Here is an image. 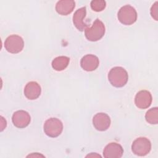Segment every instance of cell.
Returning a JSON list of instances; mask_svg holds the SVG:
<instances>
[{
	"label": "cell",
	"mask_w": 158,
	"mask_h": 158,
	"mask_svg": "<svg viewBox=\"0 0 158 158\" xmlns=\"http://www.w3.org/2000/svg\"><path fill=\"white\" fill-rule=\"evenodd\" d=\"M157 9H158V1H156L155 3L152 6L151 8V15L152 17L155 20H157V16H158V13H157Z\"/></svg>",
	"instance_id": "18"
},
{
	"label": "cell",
	"mask_w": 158,
	"mask_h": 158,
	"mask_svg": "<svg viewBox=\"0 0 158 158\" xmlns=\"http://www.w3.org/2000/svg\"><path fill=\"white\" fill-rule=\"evenodd\" d=\"M23 46V40L21 36L17 35L9 36L4 41L5 49L10 53H19L22 51Z\"/></svg>",
	"instance_id": "6"
},
{
	"label": "cell",
	"mask_w": 158,
	"mask_h": 158,
	"mask_svg": "<svg viewBox=\"0 0 158 158\" xmlns=\"http://www.w3.org/2000/svg\"><path fill=\"white\" fill-rule=\"evenodd\" d=\"M31 120L30 114L25 110H20L15 111L12 117L13 124L19 128H23L27 127Z\"/></svg>",
	"instance_id": "8"
},
{
	"label": "cell",
	"mask_w": 158,
	"mask_h": 158,
	"mask_svg": "<svg viewBox=\"0 0 158 158\" xmlns=\"http://www.w3.org/2000/svg\"><path fill=\"white\" fill-rule=\"evenodd\" d=\"M128 79V73L122 67H114L110 69L108 73V80L110 84L116 88L125 86Z\"/></svg>",
	"instance_id": "1"
},
{
	"label": "cell",
	"mask_w": 158,
	"mask_h": 158,
	"mask_svg": "<svg viewBox=\"0 0 158 158\" xmlns=\"http://www.w3.org/2000/svg\"><path fill=\"white\" fill-rule=\"evenodd\" d=\"M86 14V9L85 7H82L77 9L73 15V23L75 27L79 31H83L87 28L86 23L84 22V19Z\"/></svg>",
	"instance_id": "13"
},
{
	"label": "cell",
	"mask_w": 158,
	"mask_h": 158,
	"mask_svg": "<svg viewBox=\"0 0 158 158\" xmlns=\"http://www.w3.org/2000/svg\"><path fill=\"white\" fill-rule=\"evenodd\" d=\"M43 129L44 133L51 138L59 136L63 130L62 122L57 118H50L44 123Z\"/></svg>",
	"instance_id": "4"
},
{
	"label": "cell",
	"mask_w": 158,
	"mask_h": 158,
	"mask_svg": "<svg viewBox=\"0 0 158 158\" xmlns=\"http://www.w3.org/2000/svg\"><path fill=\"white\" fill-rule=\"evenodd\" d=\"M104 33L105 26L103 22L98 19L94 20L91 27H87L85 30V37L90 41H97L101 40Z\"/></svg>",
	"instance_id": "2"
},
{
	"label": "cell",
	"mask_w": 158,
	"mask_h": 158,
	"mask_svg": "<svg viewBox=\"0 0 158 158\" xmlns=\"http://www.w3.org/2000/svg\"><path fill=\"white\" fill-rule=\"evenodd\" d=\"M90 6L94 11L101 12L105 9L106 2L103 0H93L91 1Z\"/></svg>",
	"instance_id": "17"
},
{
	"label": "cell",
	"mask_w": 158,
	"mask_h": 158,
	"mask_svg": "<svg viewBox=\"0 0 158 158\" xmlns=\"http://www.w3.org/2000/svg\"><path fill=\"white\" fill-rule=\"evenodd\" d=\"M152 95L147 90L138 91L135 98V104L137 107L141 109L148 108L152 102Z\"/></svg>",
	"instance_id": "9"
},
{
	"label": "cell",
	"mask_w": 158,
	"mask_h": 158,
	"mask_svg": "<svg viewBox=\"0 0 158 158\" xmlns=\"http://www.w3.org/2000/svg\"><path fill=\"white\" fill-rule=\"evenodd\" d=\"M151 149L150 141L145 137H139L133 141L131 144V151L136 156H144Z\"/></svg>",
	"instance_id": "5"
},
{
	"label": "cell",
	"mask_w": 158,
	"mask_h": 158,
	"mask_svg": "<svg viewBox=\"0 0 158 158\" xmlns=\"http://www.w3.org/2000/svg\"><path fill=\"white\" fill-rule=\"evenodd\" d=\"M93 124L97 130L104 131L109 128L110 125V118L107 114L99 112L94 115Z\"/></svg>",
	"instance_id": "7"
},
{
	"label": "cell",
	"mask_w": 158,
	"mask_h": 158,
	"mask_svg": "<svg viewBox=\"0 0 158 158\" xmlns=\"http://www.w3.org/2000/svg\"><path fill=\"white\" fill-rule=\"evenodd\" d=\"M41 89L40 85L36 81H30L25 86L23 93L25 96L30 99H37L41 94Z\"/></svg>",
	"instance_id": "12"
},
{
	"label": "cell",
	"mask_w": 158,
	"mask_h": 158,
	"mask_svg": "<svg viewBox=\"0 0 158 158\" xmlns=\"http://www.w3.org/2000/svg\"><path fill=\"white\" fill-rule=\"evenodd\" d=\"M86 157H101V156H100V155H98V154H96V153H94V154H93V153H91V154L87 155Z\"/></svg>",
	"instance_id": "19"
},
{
	"label": "cell",
	"mask_w": 158,
	"mask_h": 158,
	"mask_svg": "<svg viewBox=\"0 0 158 158\" xmlns=\"http://www.w3.org/2000/svg\"><path fill=\"white\" fill-rule=\"evenodd\" d=\"M75 7V2L73 0L59 1L56 5V10L62 15L70 14Z\"/></svg>",
	"instance_id": "14"
},
{
	"label": "cell",
	"mask_w": 158,
	"mask_h": 158,
	"mask_svg": "<svg viewBox=\"0 0 158 158\" xmlns=\"http://www.w3.org/2000/svg\"><path fill=\"white\" fill-rule=\"evenodd\" d=\"M117 17L119 22L125 25H130L137 20V12L130 5H125L118 10Z\"/></svg>",
	"instance_id": "3"
},
{
	"label": "cell",
	"mask_w": 158,
	"mask_h": 158,
	"mask_svg": "<svg viewBox=\"0 0 158 158\" xmlns=\"http://www.w3.org/2000/svg\"><path fill=\"white\" fill-rule=\"evenodd\" d=\"M123 154L122 146L117 143H109L104 149L103 156L105 158H120Z\"/></svg>",
	"instance_id": "10"
},
{
	"label": "cell",
	"mask_w": 158,
	"mask_h": 158,
	"mask_svg": "<svg viewBox=\"0 0 158 158\" xmlns=\"http://www.w3.org/2000/svg\"><path fill=\"white\" fill-rule=\"evenodd\" d=\"M99 64V60L97 56L93 54H86L80 60L81 68L88 72L96 70Z\"/></svg>",
	"instance_id": "11"
},
{
	"label": "cell",
	"mask_w": 158,
	"mask_h": 158,
	"mask_svg": "<svg viewBox=\"0 0 158 158\" xmlns=\"http://www.w3.org/2000/svg\"><path fill=\"white\" fill-rule=\"evenodd\" d=\"M145 118L147 122L150 124H157L158 123V108L153 107L148 110L145 115Z\"/></svg>",
	"instance_id": "16"
},
{
	"label": "cell",
	"mask_w": 158,
	"mask_h": 158,
	"mask_svg": "<svg viewBox=\"0 0 158 158\" xmlns=\"http://www.w3.org/2000/svg\"><path fill=\"white\" fill-rule=\"evenodd\" d=\"M70 62V58L67 56H59L54 58L51 63L52 67L56 71H62L66 69Z\"/></svg>",
	"instance_id": "15"
}]
</instances>
